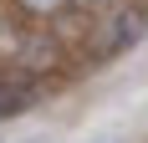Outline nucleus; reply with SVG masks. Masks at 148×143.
<instances>
[{
	"label": "nucleus",
	"mask_w": 148,
	"mask_h": 143,
	"mask_svg": "<svg viewBox=\"0 0 148 143\" xmlns=\"http://www.w3.org/2000/svg\"><path fill=\"white\" fill-rule=\"evenodd\" d=\"M143 31H148V5H128V10L118 15H107L102 26H92V61H112L123 56L133 41H143Z\"/></svg>",
	"instance_id": "1"
},
{
	"label": "nucleus",
	"mask_w": 148,
	"mask_h": 143,
	"mask_svg": "<svg viewBox=\"0 0 148 143\" xmlns=\"http://www.w3.org/2000/svg\"><path fill=\"white\" fill-rule=\"evenodd\" d=\"M66 5H77V0H10V10L26 15V21H36V26H41V21H56Z\"/></svg>",
	"instance_id": "2"
},
{
	"label": "nucleus",
	"mask_w": 148,
	"mask_h": 143,
	"mask_svg": "<svg viewBox=\"0 0 148 143\" xmlns=\"http://www.w3.org/2000/svg\"><path fill=\"white\" fill-rule=\"evenodd\" d=\"M31 97H36V87H31V82H0V118L21 113Z\"/></svg>",
	"instance_id": "3"
},
{
	"label": "nucleus",
	"mask_w": 148,
	"mask_h": 143,
	"mask_svg": "<svg viewBox=\"0 0 148 143\" xmlns=\"http://www.w3.org/2000/svg\"><path fill=\"white\" fill-rule=\"evenodd\" d=\"M82 10H97V5H112V0H77Z\"/></svg>",
	"instance_id": "4"
}]
</instances>
